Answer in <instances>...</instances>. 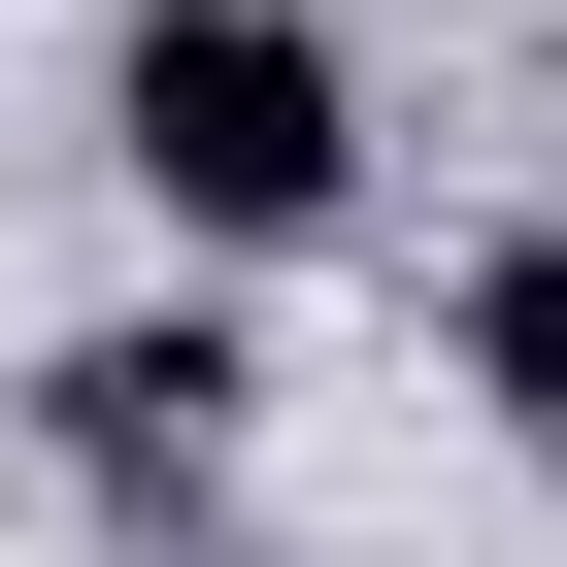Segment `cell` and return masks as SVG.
<instances>
[{"instance_id": "obj_1", "label": "cell", "mask_w": 567, "mask_h": 567, "mask_svg": "<svg viewBox=\"0 0 567 567\" xmlns=\"http://www.w3.org/2000/svg\"><path fill=\"white\" fill-rule=\"evenodd\" d=\"M101 134H134L167 234H334V200H368V68L301 34V0H134Z\"/></svg>"}, {"instance_id": "obj_2", "label": "cell", "mask_w": 567, "mask_h": 567, "mask_svg": "<svg viewBox=\"0 0 567 567\" xmlns=\"http://www.w3.org/2000/svg\"><path fill=\"white\" fill-rule=\"evenodd\" d=\"M34 434H68V501L200 534V501H234V334H68V368H34Z\"/></svg>"}, {"instance_id": "obj_3", "label": "cell", "mask_w": 567, "mask_h": 567, "mask_svg": "<svg viewBox=\"0 0 567 567\" xmlns=\"http://www.w3.org/2000/svg\"><path fill=\"white\" fill-rule=\"evenodd\" d=\"M467 401L567 467V234H501V267H467Z\"/></svg>"}]
</instances>
